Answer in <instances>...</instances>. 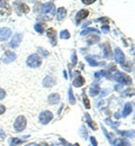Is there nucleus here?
Segmentation results:
<instances>
[{
    "mask_svg": "<svg viewBox=\"0 0 135 146\" xmlns=\"http://www.w3.org/2000/svg\"><path fill=\"white\" fill-rule=\"evenodd\" d=\"M112 79H114L115 81L122 83V84H132L131 78H130L127 74L119 72V71H115V73H114L113 76H112Z\"/></svg>",
    "mask_w": 135,
    "mask_h": 146,
    "instance_id": "1",
    "label": "nucleus"
},
{
    "mask_svg": "<svg viewBox=\"0 0 135 146\" xmlns=\"http://www.w3.org/2000/svg\"><path fill=\"white\" fill-rule=\"evenodd\" d=\"M26 125H27L26 118L24 116H19V117H17V119L14 123V128H15L16 131H21L26 128Z\"/></svg>",
    "mask_w": 135,
    "mask_h": 146,
    "instance_id": "2",
    "label": "nucleus"
},
{
    "mask_svg": "<svg viewBox=\"0 0 135 146\" xmlns=\"http://www.w3.org/2000/svg\"><path fill=\"white\" fill-rule=\"evenodd\" d=\"M26 63L31 68H39V65H41V63H42V61H41V57L37 54H33L27 57Z\"/></svg>",
    "mask_w": 135,
    "mask_h": 146,
    "instance_id": "3",
    "label": "nucleus"
},
{
    "mask_svg": "<svg viewBox=\"0 0 135 146\" xmlns=\"http://www.w3.org/2000/svg\"><path fill=\"white\" fill-rule=\"evenodd\" d=\"M53 119V113L51 111H43L41 115H39V121L43 124V125H46L49 124L51 120Z\"/></svg>",
    "mask_w": 135,
    "mask_h": 146,
    "instance_id": "4",
    "label": "nucleus"
},
{
    "mask_svg": "<svg viewBox=\"0 0 135 146\" xmlns=\"http://www.w3.org/2000/svg\"><path fill=\"white\" fill-rule=\"evenodd\" d=\"M15 3V7H16V11L18 15L21 14H27L29 11V7L26 5V3H23V2H14Z\"/></svg>",
    "mask_w": 135,
    "mask_h": 146,
    "instance_id": "5",
    "label": "nucleus"
},
{
    "mask_svg": "<svg viewBox=\"0 0 135 146\" xmlns=\"http://www.w3.org/2000/svg\"><path fill=\"white\" fill-rule=\"evenodd\" d=\"M15 58H16V54H15L14 52L7 51V52L3 54V56H2V62L6 63V64H8V63H11L13 61H15Z\"/></svg>",
    "mask_w": 135,
    "mask_h": 146,
    "instance_id": "6",
    "label": "nucleus"
},
{
    "mask_svg": "<svg viewBox=\"0 0 135 146\" xmlns=\"http://www.w3.org/2000/svg\"><path fill=\"white\" fill-rule=\"evenodd\" d=\"M55 83H57V79H55L54 75H47V76L43 80V86H44L45 88L53 87Z\"/></svg>",
    "mask_w": 135,
    "mask_h": 146,
    "instance_id": "7",
    "label": "nucleus"
},
{
    "mask_svg": "<svg viewBox=\"0 0 135 146\" xmlns=\"http://www.w3.org/2000/svg\"><path fill=\"white\" fill-rule=\"evenodd\" d=\"M21 39H23V35H21V34H19V33L15 34L14 37H13V39H11V42H10V46H11L13 48H17V47L19 46Z\"/></svg>",
    "mask_w": 135,
    "mask_h": 146,
    "instance_id": "8",
    "label": "nucleus"
},
{
    "mask_svg": "<svg viewBox=\"0 0 135 146\" xmlns=\"http://www.w3.org/2000/svg\"><path fill=\"white\" fill-rule=\"evenodd\" d=\"M115 60L117 63H119L122 65H125V56H124V53L119 48H115Z\"/></svg>",
    "mask_w": 135,
    "mask_h": 146,
    "instance_id": "9",
    "label": "nucleus"
},
{
    "mask_svg": "<svg viewBox=\"0 0 135 146\" xmlns=\"http://www.w3.org/2000/svg\"><path fill=\"white\" fill-rule=\"evenodd\" d=\"M11 35V31L9 28H0V42L8 39Z\"/></svg>",
    "mask_w": 135,
    "mask_h": 146,
    "instance_id": "10",
    "label": "nucleus"
},
{
    "mask_svg": "<svg viewBox=\"0 0 135 146\" xmlns=\"http://www.w3.org/2000/svg\"><path fill=\"white\" fill-rule=\"evenodd\" d=\"M47 36L51 39V44L53 46H55L57 45V32H55V29L54 28H49L47 29Z\"/></svg>",
    "mask_w": 135,
    "mask_h": 146,
    "instance_id": "11",
    "label": "nucleus"
},
{
    "mask_svg": "<svg viewBox=\"0 0 135 146\" xmlns=\"http://www.w3.org/2000/svg\"><path fill=\"white\" fill-rule=\"evenodd\" d=\"M43 13L45 14H54V3L53 2H46L44 6H43Z\"/></svg>",
    "mask_w": 135,
    "mask_h": 146,
    "instance_id": "12",
    "label": "nucleus"
},
{
    "mask_svg": "<svg viewBox=\"0 0 135 146\" xmlns=\"http://www.w3.org/2000/svg\"><path fill=\"white\" fill-rule=\"evenodd\" d=\"M88 15H89V11H88V10H84V9L80 10V11L78 13L77 18H76V24H77V25H79V24H80V21H81L82 19L86 18Z\"/></svg>",
    "mask_w": 135,
    "mask_h": 146,
    "instance_id": "13",
    "label": "nucleus"
},
{
    "mask_svg": "<svg viewBox=\"0 0 135 146\" xmlns=\"http://www.w3.org/2000/svg\"><path fill=\"white\" fill-rule=\"evenodd\" d=\"M101 48H102V51H104V55H105L107 58H110V57H112V48H110L109 43H105L104 45H101Z\"/></svg>",
    "mask_w": 135,
    "mask_h": 146,
    "instance_id": "14",
    "label": "nucleus"
},
{
    "mask_svg": "<svg viewBox=\"0 0 135 146\" xmlns=\"http://www.w3.org/2000/svg\"><path fill=\"white\" fill-rule=\"evenodd\" d=\"M82 84H84V79H83L82 75H80V73L77 72V78H76L74 81H73V86L79 88V87H81Z\"/></svg>",
    "mask_w": 135,
    "mask_h": 146,
    "instance_id": "15",
    "label": "nucleus"
},
{
    "mask_svg": "<svg viewBox=\"0 0 135 146\" xmlns=\"http://www.w3.org/2000/svg\"><path fill=\"white\" fill-rule=\"evenodd\" d=\"M86 61L90 64V66H98V65H104V63H99V62H97L96 60L94 58V56H90V55H88V56H86Z\"/></svg>",
    "mask_w": 135,
    "mask_h": 146,
    "instance_id": "16",
    "label": "nucleus"
},
{
    "mask_svg": "<svg viewBox=\"0 0 135 146\" xmlns=\"http://www.w3.org/2000/svg\"><path fill=\"white\" fill-rule=\"evenodd\" d=\"M59 101H60V96L58 93H52V94L49 96V102L51 105H55V104H58Z\"/></svg>",
    "mask_w": 135,
    "mask_h": 146,
    "instance_id": "17",
    "label": "nucleus"
},
{
    "mask_svg": "<svg viewBox=\"0 0 135 146\" xmlns=\"http://www.w3.org/2000/svg\"><path fill=\"white\" fill-rule=\"evenodd\" d=\"M65 16H67V10H65V8H63V7L59 8L58 15H57V19H58L59 21H61V20H63V19H64Z\"/></svg>",
    "mask_w": 135,
    "mask_h": 146,
    "instance_id": "18",
    "label": "nucleus"
},
{
    "mask_svg": "<svg viewBox=\"0 0 135 146\" xmlns=\"http://www.w3.org/2000/svg\"><path fill=\"white\" fill-rule=\"evenodd\" d=\"M132 105L131 104H126L125 105V107H124V110H123V117H126V116H128L131 112H132Z\"/></svg>",
    "mask_w": 135,
    "mask_h": 146,
    "instance_id": "19",
    "label": "nucleus"
},
{
    "mask_svg": "<svg viewBox=\"0 0 135 146\" xmlns=\"http://www.w3.org/2000/svg\"><path fill=\"white\" fill-rule=\"evenodd\" d=\"M23 143V139L21 138H17V137H13L9 139V145L10 146H16V145H19Z\"/></svg>",
    "mask_w": 135,
    "mask_h": 146,
    "instance_id": "20",
    "label": "nucleus"
},
{
    "mask_svg": "<svg viewBox=\"0 0 135 146\" xmlns=\"http://www.w3.org/2000/svg\"><path fill=\"white\" fill-rule=\"evenodd\" d=\"M99 36H95V35H91V36H88V39H87V43L89 45H92V44H96L99 42Z\"/></svg>",
    "mask_w": 135,
    "mask_h": 146,
    "instance_id": "21",
    "label": "nucleus"
},
{
    "mask_svg": "<svg viewBox=\"0 0 135 146\" xmlns=\"http://www.w3.org/2000/svg\"><path fill=\"white\" fill-rule=\"evenodd\" d=\"M115 146H131V144L126 141V139H116L114 142Z\"/></svg>",
    "mask_w": 135,
    "mask_h": 146,
    "instance_id": "22",
    "label": "nucleus"
},
{
    "mask_svg": "<svg viewBox=\"0 0 135 146\" xmlns=\"http://www.w3.org/2000/svg\"><path fill=\"white\" fill-rule=\"evenodd\" d=\"M99 91H100V89H99V86H98V84H96V87H95V86H92V87L90 88V90H89V93H90L92 97H95V96H97V94L99 93Z\"/></svg>",
    "mask_w": 135,
    "mask_h": 146,
    "instance_id": "23",
    "label": "nucleus"
},
{
    "mask_svg": "<svg viewBox=\"0 0 135 146\" xmlns=\"http://www.w3.org/2000/svg\"><path fill=\"white\" fill-rule=\"evenodd\" d=\"M86 118H87V123H88V125H89L90 127L92 128L94 130H96V129H97V125L95 124V123H94V121H92V120H91V118H90V116H89L88 113H86Z\"/></svg>",
    "mask_w": 135,
    "mask_h": 146,
    "instance_id": "24",
    "label": "nucleus"
},
{
    "mask_svg": "<svg viewBox=\"0 0 135 146\" xmlns=\"http://www.w3.org/2000/svg\"><path fill=\"white\" fill-rule=\"evenodd\" d=\"M69 102L71 105H74L76 104V99H74V96H73V92H72V89L70 88L69 89Z\"/></svg>",
    "mask_w": 135,
    "mask_h": 146,
    "instance_id": "25",
    "label": "nucleus"
},
{
    "mask_svg": "<svg viewBox=\"0 0 135 146\" xmlns=\"http://www.w3.org/2000/svg\"><path fill=\"white\" fill-rule=\"evenodd\" d=\"M60 38H62V39H68V38H70V33H69L68 31H62V32L60 33Z\"/></svg>",
    "mask_w": 135,
    "mask_h": 146,
    "instance_id": "26",
    "label": "nucleus"
},
{
    "mask_svg": "<svg viewBox=\"0 0 135 146\" xmlns=\"http://www.w3.org/2000/svg\"><path fill=\"white\" fill-rule=\"evenodd\" d=\"M105 121H106V124H108L109 126H112L113 128H117L118 126H119V123H113V121H110V119H109V118H107Z\"/></svg>",
    "mask_w": 135,
    "mask_h": 146,
    "instance_id": "27",
    "label": "nucleus"
},
{
    "mask_svg": "<svg viewBox=\"0 0 135 146\" xmlns=\"http://www.w3.org/2000/svg\"><path fill=\"white\" fill-rule=\"evenodd\" d=\"M119 134H120L122 136H125V137H127V138H131V137H133V131H119Z\"/></svg>",
    "mask_w": 135,
    "mask_h": 146,
    "instance_id": "28",
    "label": "nucleus"
},
{
    "mask_svg": "<svg viewBox=\"0 0 135 146\" xmlns=\"http://www.w3.org/2000/svg\"><path fill=\"white\" fill-rule=\"evenodd\" d=\"M39 53L42 55L43 57H46V56H49V55H50V53H49L47 51H45L43 47H39Z\"/></svg>",
    "mask_w": 135,
    "mask_h": 146,
    "instance_id": "29",
    "label": "nucleus"
},
{
    "mask_svg": "<svg viewBox=\"0 0 135 146\" xmlns=\"http://www.w3.org/2000/svg\"><path fill=\"white\" fill-rule=\"evenodd\" d=\"M98 32L96 28H87V29H84L82 33H81V35H86V34H88V33H96Z\"/></svg>",
    "mask_w": 135,
    "mask_h": 146,
    "instance_id": "30",
    "label": "nucleus"
},
{
    "mask_svg": "<svg viewBox=\"0 0 135 146\" xmlns=\"http://www.w3.org/2000/svg\"><path fill=\"white\" fill-rule=\"evenodd\" d=\"M102 131H104V134H105V135L107 136V138H108V142H109L110 144H113V139H112V138H113V135L108 134V133H107V130H106L105 128H102Z\"/></svg>",
    "mask_w": 135,
    "mask_h": 146,
    "instance_id": "31",
    "label": "nucleus"
},
{
    "mask_svg": "<svg viewBox=\"0 0 135 146\" xmlns=\"http://www.w3.org/2000/svg\"><path fill=\"white\" fill-rule=\"evenodd\" d=\"M83 104H84V106H86L87 109L90 108V104H89V100H88V98H87L86 94H83Z\"/></svg>",
    "mask_w": 135,
    "mask_h": 146,
    "instance_id": "32",
    "label": "nucleus"
},
{
    "mask_svg": "<svg viewBox=\"0 0 135 146\" xmlns=\"http://www.w3.org/2000/svg\"><path fill=\"white\" fill-rule=\"evenodd\" d=\"M34 28H35V31L37 32V33H43V26L41 25V24H36L35 26H34Z\"/></svg>",
    "mask_w": 135,
    "mask_h": 146,
    "instance_id": "33",
    "label": "nucleus"
},
{
    "mask_svg": "<svg viewBox=\"0 0 135 146\" xmlns=\"http://www.w3.org/2000/svg\"><path fill=\"white\" fill-rule=\"evenodd\" d=\"M77 61H78L77 54H76V52H73V53H72V64H73V65L77 64Z\"/></svg>",
    "mask_w": 135,
    "mask_h": 146,
    "instance_id": "34",
    "label": "nucleus"
},
{
    "mask_svg": "<svg viewBox=\"0 0 135 146\" xmlns=\"http://www.w3.org/2000/svg\"><path fill=\"white\" fill-rule=\"evenodd\" d=\"M6 137V133L2 130V128H0V141H3Z\"/></svg>",
    "mask_w": 135,
    "mask_h": 146,
    "instance_id": "35",
    "label": "nucleus"
},
{
    "mask_svg": "<svg viewBox=\"0 0 135 146\" xmlns=\"http://www.w3.org/2000/svg\"><path fill=\"white\" fill-rule=\"evenodd\" d=\"M101 29H102V32H104V33H106V34H107V33L109 32V27H108L107 25H105V26H102V28H101Z\"/></svg>",
    "mask_w": 135,
    "mask_h": 146,
    "instance_id": "36",
    "label": "nucleus"
},
{
    "mask_svg": "<svg viewBox=\"0 0 135 146\" xmlns=\"http://www.w3.org/2000/svg\"><path fill=\"white\" fill-rule=\"evenodd\" d=\"M5 96H6V92H5V90L0 89V100H2V99L5 98Z\"/></svg>",
    "mask_w": 135,
    "mask_h": 146,
    "instance_id": "37",
    "label": "nucleus"
},
{
    "mask_svg": "<svg viewBox=\"0 0 135 146\" xmlns=\"http://www.w3.org/2000/svg\"><path fill=\"white\" fill-rule=\"evenodd\" d=\"M90 142H91V144L94 146H98V144H97V141L95 139V137H90Z\"/></svg>",
    "mask_w": 135,
    "mask_h": 146,
    "instance_id": "38",
    "label": "nucleus"
},
{
    "mask_svg": "<svg viewBox=\"0 0 135 146\" xmlns=\"http://www.w3.org/2000/svg\"><path fill=\"white\" fill-rule=\"evenodd\" d=\"M82 2L86 3V5H90V3H94L95 0H82Z\"/></svg>",
    "mask_w": 135,
    "mask_h": 146,
    "instance_id": "39",
    "label": "nucleus"
},
{
    "mask_svg": "<svg viewBox=\"0 0 135 146\" xmlns=\"http://www.w3.org/2000/svg\"><path fill=\"white\" fill-rule=\"evenodd\" d=\"M109 19L107 18V17H104V18H99V19H97V21H102V23H107Z\"/></svg>",
    "mask_w": 135,
    "mask_h": 146,
    "instance_id": "40",
    "label": "nucleus"
},
{
    "mask_svg": "<svg viewBox=\"0 0 135 146\" xmlns=\"http://www.w3.org/2000/svg\"><path fill=\"white\" fill-rule=\"evenodd\" d=\"M5 110H6V108H5V106L0 105V115H2V113L5 112Z\"/></svg>",
    "mask_w": 135,
    "mask_h": 146,
    "instance_id": "41",
    "label": "nucleus"
},
{
    "mask_svg": "<svg viewBox=\"0 0 135 146\" xmlns=\"http://www.w3.org/2000/svg\"><path fill=\"white\" fill-rule=\"evenodd\" d=\"M26 146H37V145H36L35 143H31V144H27Z\"/></svg>",
    "mask_w": 135,
    "mask_h": 146,
    "instance_id": "42",
    "label": "nucleus"
},
{
    "mask_svg": "<svg viewBox=\"0 0 135 146\" xmlns=\"http://www.w3.org/2000/svg\"><path fill=\"white\" fill-rule=\"evenodd\" d=\"M39 146H49V145H47L46 143H41V144H39Z\"/></svg>",
    "mask_w": 135,
    "mask_h": 146,
    "instance_id": "43",
    "label": "nucleus"
}]
</instances>
